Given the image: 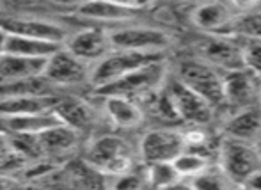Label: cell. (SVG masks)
Wrapping results in <instances>:
<instances>
[{
  "mask_svg": "<svg viewBox=\"0 0 261 190\" xmlns=\"http://www.w3.org/2000/svg\"><path fill=\"white\" fill-rule=\"evenodd\" d=\"M165 61L164 52H139V50H119L114 48L105 59L94 64L91 73V84L94 89L112 84L123 76L130 75L132 71L144 68L148 64Z\"/></svg>",
  "mask_w": 261,
  "mask_h": 190,
  "instance_id": "obj_1",
  "label": "cell"
},
{
  "mask_svg": "<svg viewBox=\"0 0 261 190\" xmlns=\"http://www.w3.org/2000/svg\"><path fill=\"white\" fill-rule=\"evenodd\" d=\"M86 160L105 176L116 178L132 171L134 151L124 139L117 135H101L89 144Z\"/></svg>",
  "mask_w": 261,
  "mask_h": 190,
  "instance_id": "obj_2",
  "label": "cell"
},
{
  "mask_svg": "<svg viewBox=\"0 0 261 190\" xmlns=\"http://www.w3.org/2000/svg\"><path fill=\"white\" fill-rule=\"evenodd\" d=\"M220 167L234 185L244 187L245 181L261 171V155L258 146L249 144V141L227 137L220 144Z\"/></svg>",
  "mask_w": 261,
  "mask_h": 190,
  "instance_id": "obj_3",
  "label": "cell"
},
{
  "mask_svg": "<svg viewBox=\"0 0 261 190\" xmlns=\"http://www.w3.org/2000/svg\"><path fill=\"white\" fill-rule=\"evenodd\" d=\"M167 73L165 69V61L160 63L148 64L144 68L132 71L130 75L123 76V78L116 80L112 84H107L103 87H98L96 94L100 96H109V94H119V96H149L155 93L158 87L164 82V76Z\"/></svg>",
  "mask_w": 261,
  "mask_h": 190,
  "instance_id": "obj_4",
  "label": "cell"
},
{
  "mask_svg": "<svg viewBox=\"0 0 261 190\" xmlns=\"http://www.w3.org/2000/svg\"><path fill=\"white\" fill-rule=\"evenodd\" d=\"M165 89H167L169 96H171L179 121H185L192 126H203L212 121L213 108L215 107L210 103L206 98H203L192 87L187 86L183 80H172Z\"/></svg>",
  "mask_w": 261,
  "mask_h": 190,
  "instance_id": "obj_5",
  "label": "cell"
},
{
  "mask_svg": "<svg viewBox=\"0 0 261 190\" xmlns=\"http://www.w3.org/2000/svg\"><path fill=\"white\" fill-rule=\"evenodd\" d=\"M179 80H183L196 93L206 98L213 107L226 103L224 76L217 73L213 64L201 63V61H187L179 66Z\"/></svg>",
  "mask_w": 261,
  "mask_h": 190,
  "instance_id": "obj_6",
  "label": "cell"
},
{
  "mask_svg": "<svg viewBox=\"0 0 261 190\" xmlns=\"http://www.w3.org/2000/svg\"><path fill=\"white\" fill-rule=\"evenodd\" d=\"M91 73H93L91 64L76 57L71 50L66 48V45L50 57L45 69V76L55 87L80 86L87 80L91 82Z\"/></svg>",
  "mask_w": 261,
  "mask_h": 190,
  "instance_id": "obj_7",
  "label": "cell"
},
{
  "mask_svg": "<svg viewBox=\"0 0 261 190\" xmlns=\"http://www.w3.org/2000/svg\"><path fill=\"white\" fill-rule=\"evenodd\" d=\"M114 48L139 52H165L174 43L172 36L153 27H124L110 32Z\"/></svg>",
  "mask_w": 261,
  "mask_h": 190,
  "instance_id": "obj_8",
  "label": "cell"
},
{
  "mask_svg": "<svg viewBox=\"0 0 261 190\" xmlns=\"http://www.w3.org/2000/svg\"><path fill=\"white\" fill-rule=\"evenodd\" d=\"M187 149L185 135L174 130H151L141 141V158L144 164L174 162Z\"/></svg>",
  "mask_w": 261,
  "mask_h": 190,
  "instance_id": "obj_9",
  "label": "cell"
},
{
  "mask_svg": "<svg viewBox=\"0 0 261 190\" xmlns=\"http://www.w3.org/2000/svg\"><path fill=\"white\" fill-rule=\"evenodd\" d=\"M66 48L71 50L76 57H80L86 63L96 64L112 52L114 45L110 39V32L93 27L71 36L66 43Z\"/></svg>",
  "mask_w": 261,
  "mask_h": 190,
  "instance_id": "obj_10",
  "label": "cell"
},
{
  "mask_svg": "<svg viewBox=\"0 0 261 190\" xmlns=\"http://www.w3.org/2000/svg\"><path fill=\"white\" fill-rule=\"evenodd\" d=\"M196 48L203 61L227 71L245 68L242 45H237L226 38H204L197 43Z\"/></svg>",
  "mask_w": 261,
  "mask_h": 190,
  "instance_id": "obj_11",
  "label": "cell"
},
{
  "mask_svg": "<svg viewBox=\"0 0 261 190\" xmlns=\"http://www.w3.org/2000/svg\"><path fill=\"white\" fill-rule=\"evenodd\" d=\"M7 34L27 36V38L46 39L54 43H64L68 38V31L62 25L46 20H36V18H7L0 21Z\"/></svg>",
  "mask_w": 261,
  "mask_h": 190,
  "instance_id": "obj_12",
  "label": "cell"
},
{
  "mask_svg": "<svg viewBox=\"0 0 261 190\" xmlns=\"http://www.w3.org/2000/svg\"><path fill=\"white\" fill-rule=\"evenodd\" d=\"M46 63L48 59L4 52L0 56V82H13V80L45 75Z\"/></svg>",
  "mask_w": 261,
  "mask_h": 190,
  "instance_id": "obj_13",
  "label": "cell"
},
{
  "mask_svg": "<svg viewBox=\"0 0 261 190\" xmlns=\"http://www.w3.org/2000/svg\"><path fill=\"white\" fill-rule=\"evenodd\" d=\"M54 112H55V116L61 119V123L75 128L80 133L89 130L94 123L93 108L84 100L75 98V96L57 98V101H55V105H54Z\"/></svg>",
  "mask_w": 261,
  "mask_h": 190,
  "instance_id": "obj_14",
  "label": "cell"
},
{
  "mask_svg": "<svg viewBox=\"0 0 261 190\" xmlns=\"http://www.w3.org/2000/svg\"><path fill=\"white\" fill-rule=\"evenodd\" d=\"M57 98L59 96H54V94H27V96L0 98V118L50 112L54 111Z\"/></svg>",
  "mask_w": 261,
  "mask_h": 190,
  "instance_id": "obj_15",
  "label": "cell"
},
{
  "mask_svg": "<svg viewBox=\"0 0 261 190\" xmlns=\"http://www.w3.org/2000/svg\"><path fill=\"white\" fill-rule=\"evenodd\" d=\"M61 119L55 116L54 111L38 112V114H23V116H6L0 118V131L6 135L14 133H41L50 126L59 125Z\"/></svg>",
  "mask_w": 261,
  "mask_h": 190,
  "instance_id": "obj_16",
  "label": "cell"
},
{
  "mask_svg": "<svg viewBox=\"0 0 261 190\" xmlns=\"http://www.w3.org/2000/svg\"><path fill=\"white\" fill-rule=\"evenodd\" d=\"M80 139V131L75 128L59 123V125L50 126L48 130L39 133V141H41V148L45 156H64L69 151L76 148Z\"/></svg>",
  "mask_w": 261,
  "mask_h": 190,
  "instance_id": "obj_17",
  "label": "cell"
},
{
  "mask_svg": "<svg viewBox=\"0 0 261 190\" xmlns=\"http://www.w3.org/2000/svg\"><path fill=\"white\" fill-rule=\"evenodd\" d=\"M224 91H226V103L237 107L249 105L256 94L254 73L247 68L229 71L224 76Z\"/></svg>",
  "mask_w": 261,
  "mask_h": 190,
  "instance_id": "obj_18",
  "label": "cell"
},
{
  "mask_svg": "<svg viewBox=\"0 0 261 190\" xmlns=\"http://www.w3.org/2000/svg\"><path fill=\"white\" fill-rule=\"evenodd\" d=\"M105 98V112L109 119L119 128H135L142 123L144 112L134 101V98L109 94Z\"/></svg>",
  "mask_w": 261,
  "mask_h": 190,
  "instance_id": "obj_19",
  "label": "cell"
},
{
  "mask_svg": "<svg viewBox=\"0 0 261 190\" xmlns=\"http://www.w3.org/2000/svg\"><path fill=\"white\" fill-rule=\"evenodd\" d=\"M233 20L229 7L220 2H206L192 13V21L196 27L206 32H226Z\"/></svg>",
  "mask_w": 261,
  "mask_h": 190,
  "instance_id": "obj_20",
  "label": "cell"
},
{
  "mask_svg": "<svg viewBox=\"0 0 261 190\" xmlns=\"http://www.w3.org/2000/svg\"><path fill=\"white\" fill-rule=\"evenodd\" d=\"M135 7L119 6L109 0H89L76 9L79 16L96 21H126L132 20L135 14Z\"/></svg>",
  "mask_w": 261,
  "mask_h": 190,
  "instance_id": "obj_21",
  "label": "cell"
},
{
  "mask_svg": "<svg viewBox=\"0 0 261 190\" xmlns=\"http://www.w3.org/2000/svg\"><path fill=\"white\" fill-rule=\"evenodd\" d=\"M62 46H64V43H54V41H46V39L9 34L6 43V52L20 53V56H27V57H39V59H50Z\"/></svg>",
  "mask_w": 261,
  "mask_h": 190,
  "instance_id": "obj_22",
  "label": "cell"
},
{
  "mask_svg": "<svg viewBox=\"0 0 261 190\" xmlns=\"http://www.w3.org/2000/svg\"><path fill=\"white\" fill-rule=\"evenodd\" d=\"M261 133V111L244 108L227 121L226 135L240 141H254Z\"/></svg>",
  "mask_w": 261,
  "mask_h": 190,
  "instance_id": "obj_23",
  "label": "cell"
},
{
  "mask_svg": "<svg viewBox=\"0 0 261 190\" xmlns=\"http://www.w3.org/2000/svg\"><path fill=\"white\" fill-rule=\"evenodd\" d=\"M54 84L45 75L31 78L0 82V98L6 96H27V94H54Z\"/></svg>",
  "mask_w": 261,
  "mask_h": 190,
  "instance_id": "obj_24",
  "label": "cell"
},
{
  "mask_svg": "<svg viewBox=\"0 0 261 190\" xmlns=\"http://www.w3.org/2000/svg\"><path fill=\"white\" fill-rule=\"evenodd\" d=\"M146 180L148 187L153 188H169L176 187L183 176L176 169L174 162H155L146 164Z\"/></svg>",
  "mask_w": 261,
  "mask_h": 190,
  "instance_id": "obj_25",
  "label": "cell"
},
{
  "mask_svg": "<svg viewBox=\"0 0 261 190\" xmlns=\"http://www.w3.org/2000/svg\"><path fill=\"white\" fill-rule=\"evenodd\" d=\"M208 162H210V158L206 155H203V153L185 149V151L174 160V166L183 178H194L208 169L210 167Z\"/></svg>",
  "mask_w": 261,
  "mask_h": 190,
  "instance_id": "obj_26",
  "label": "cell"
},
{
  "mask_svg": "<svg viewBox=\"0 0 261 190\" xmlns=\"http://www.w3.org/2000/svg\"><path fill=\"white\" fill-rule=\"evenodd\" d=\"M227 31L247 39H261V13H247L240 18H234Z\"/></svg>",
  "mask_w": 261,
  "mask_h": 190,
  "instance_id": "obj_27",
  "label": "cell"
},
{
  "mask_svg": "<svg viewBox=\"0 0 261 190\" xmlns=\"http://www.w3.org/2000/svg\"><path fill=\"white\" fill-rule=\"evenodd\" d=\"M231 185H234V183L227 178V174L222 171V167H219L217 171L212 169V167H208L206 171H203L201 174L194 176L192 181H190V187L208 188V190L226 188V187H231Z\"/></svg>",
  "mask_w": 261,
  "mask_h": 190,
  "instance_id": "obj_28",
  "label": "cell"
},
{
  "mask_svg": "<svg viewBox=\"0 0 261 190\" xmlns=\"http://www.w3.org/2000/svg\"><path fill=\"white\" fill-rule=\"evenodd\" d=\"M242 50H244L245 68L251 69L254 75H261V39L245 38V45H242Z\"/></svg>",
  "mask_w": 261,
  "mask_h": 190,
  "instance_id": "obj_29",
  "label": "cell"
},
{
  "mask_svg": "<svg viewBox=\"0 0 261 190\" xmlns=\"http://www.w3.org/2000/svg\"><path fill=\"white\" fill-rule=\"evenodd\" d=\"M112 187L116 188H141V187H148V180H146V171L144 174H135L132 171L116 176V181L112 183Z\"/></svg>",
  "mask_w": 261,
  "mask_h": 190,
  "instance_id": "obj_30",
  "label": "cell"
},
{
  "mask_svg": "<svg viewBox=\"0 0 261 190\" xmlns=\"http://www.w3.org/2000/svg\"><path fill=\"white\" fill-rule=\"evenodd\" d=\"M231 6L238 11H244V13H251L254 7H258L261 0H229Z\"/></svg>",
  "mask_w": 261,
  "mask_h": 190,
  "instance_id": "obj_31",
  "label": "cell"
},
{
  "mask_svg": "<svg viewBox=\"0 0 261 190\" xmlns=\"http://www.w3.org/2000/svg\"><path fill=\"white\" fill-rule=\"evenodd\" d=\"M244 187H247V188H261V171H258L256 174H252V176L249 178L247 181H245Z\"/></svg>",
  "mask_w": 261,
  "mask_h": 190,
  "instance_id": "obj_32",
  "label": "cell"
},
{
  "mask_svg": "<svg viewBox=\"0 0 261 190\" xmlns=\"http://www.w3.org/2000/svg\"><path fill=\"white\" fill-rule=\"evenodd\" d=\"M52 2L59 4V6H64V7H76V9H79L80 6H84V4L89 2V0H52Z\"/></svg>",
  "mask_w": 261,
  "mask_h": 190,
  "instance_id": "obj_33",
  "label": "cell"
},
{
  "mask_svg": "<svg viewBox=\"0 0 261 190\" xmlns=\"http://www.w3.org/2000/svg\"><path fill=\"white\" fill-rule=\"evenodd\" d=\"M158 0H134V7L137 9H148V7H153Z\"/></svg>",
  "mask_w": 261,
  "mask_h": 190,
  "instance_id": "obj_34",
  "label": "cell"
},
{
  "mask_svg": "<svg viewBox=\"0 0 261 190\" xmlns=\"http://www.w3.org/2000/svg\"><path fill=\"white\" fill-rule=\"evenodd\" d=\"M7 31L6 29L2 27V25H0V56H2L4 52H6V43H7Z\"/></svg>",
  "mask_w": 261,
  "mask_h": 190,
  "instance_id": "obj_35",
  "label": "cell"
},
{
  "mask_svg": "<svg viewBox=\"0 0 261 190\" xmlns=\"http://www.w3.org/2000/svg\"><path fill=\"white\" fill-rule=\"evenodd\" d=\"M109 2L119 4V6H130V7H134V0H109ZM135 9H137V7H135Z\"/></svg>",
  "mask_w": 261,
  "mask_h": 190,
  "instance_id": "obj_36",
  "label": "cell"
},
{
  "mask_svg": "<svg viewBox=\"0 0 261 190\" xmlns=\"http://www.w3.org/2000/svg\"><path fill=\"white\" fill-rule=\"evenodd\" d=\"M256 146H258V149H259V155H261V139L258 141V144H256Z\"/></svg>",
  "mask_w": 261,
  "mask_h": 190,
  "instance_id": "obj_37",
  "label": "cell"
},
{
  "mask_svg": "<svg viewBox=\"0 0 261 190\" xmlns=\"http://www.w3.org/2000/svg\"><path fill=\"white\" fill-rule=\"evenodd\" d=\"M179 2H196V0H179Z\"/></svg>",
  "mask_w": 261,
  "mask_h": 190,
  "instance_id": "obj_38",
  "label": "cell"
}]
</instances>
